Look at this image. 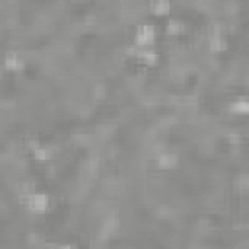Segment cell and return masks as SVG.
Listing matches in <instances>:
<instances>
[{
  "mask_svg": "<svg viewBox=\"0 0 249 249\" xmlns=\"http://www.w3.org/2000/svg\"><path fill=\"white\" fill-rule=\"evenodd\" d=\"M156 41H158V29H156V23L152 19H148L136 27V33H134V45L136 47L150 49L156 45Z\"/></svg>",
  "mask_w": 249,
  "mask_h": 249,
  "instance_id": "1",
  "label": "cell"
},
{
  "mask_svg": "<svg viewBox=\"0 0 249 249\" xmlns=\"http://www.w3.org/2000/svg\"><path fill=\"white\" fill-rule=\"evenodd\" d=\"M154 161H156V167L160 171H175L179 167L181 160L173 150H161L160 154L154 156Z\"/></svg>",
  "mask_w": 249,
  "mask_h": 249,
  "instance_id": "2",
  "label": "cell"
},
{
  "mask_svg": "<svg viewBox=\"0 0 249 249\" xmlns=\"http://www.w3.org/2000/svg\"><path fill=\"white\" fill-rule=\"evenodd\" d=\"M25 68V58L16 53V51H6L4 53V60H2V70L10 72V74H18Z\"/></svg>",
  "mask_w": 249,
  "mask_h": 249,
  "instance_id": "3",
  "label": "cell"
},
{
  "mask_svg": "<svg viewBox=\"0 0 249 249\" xmlns=\"http://www.w3.org/2000/svg\"><path fill=\"white\" fill-rule=\"evenodd\" d=\"M150 18H169L171 16V2L167 0H152L148 2Z\"/></svg>",
  "mask_w": 249,
  "mask_h": 249,
  "instance_id": "4",
  "label": "cell"
},
{
  "mask_svg": "<svg viewBox=\"0 0 249 249\" xmlns=\"http://www.w3.org/2000/svg\"><path fill=\"white\" fill-rule=\"evenodd\" d=\"M58 249H74V247H72L70 243H60V245H58Z\"/></svg>",
  "mask_w": 249,
  "mask_h": 249,
  "instance_id": "5",
  "label": "cell"
}]
</instances>
